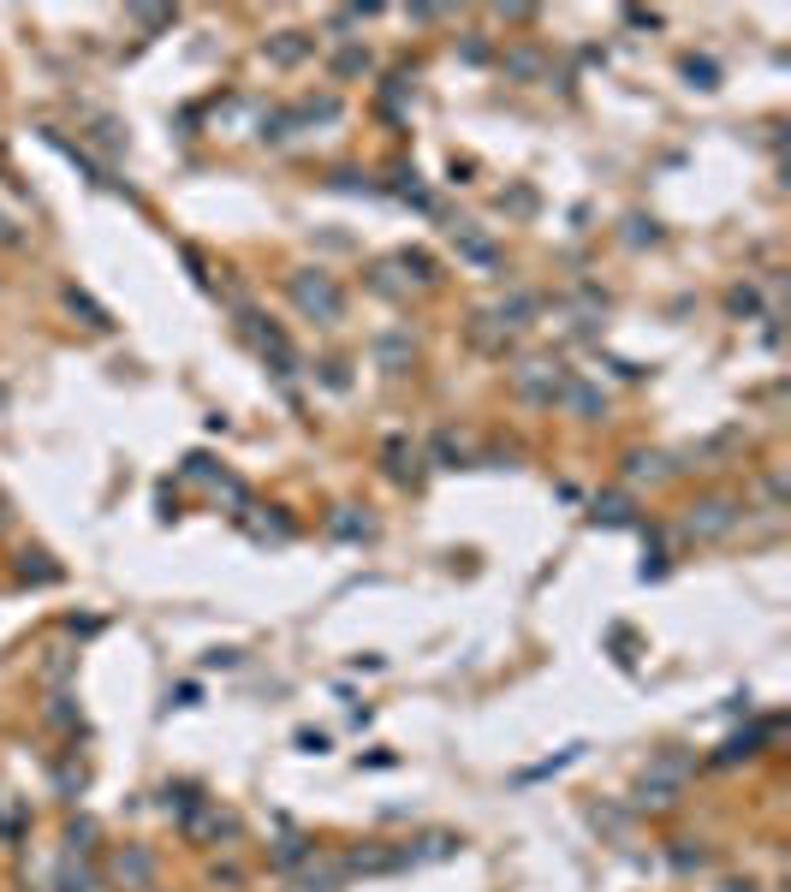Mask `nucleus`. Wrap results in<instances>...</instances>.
I'll return each mask as SVG.
<instances>
[{
  "label": "nucleus",
  "mask_w": 791,
  "mask_h": 892,
  "mask_svg": "<svg viewBox=\"0 0 791 892\" xmlns=\"http://www.w3.org/2000/svg\"><path fill=\"white\" fill-rule=\"evenodd\" d=\"M292 304L316 322H339V310H345V298L328 274H292Z\"/></svg>",
  "instance_id": "obj_1"
},
{
  "label": "nucleus",
  "mask_w": 791,
  "mask_h": 892,
  "mask_svg": "<svg viewBox=\"0 0 791 892\" xmlns=\"http://www.w3.org/2000/svg\"><path fill=\"white\" fill-rule=\"evenodd\" d=\"M738 524V506L732 500H702V506H690V518H684V530L696 536V542H714V536H726Z\"/></svg>",
  "instance_id": "obj_2"
},
{
  "label": "nucleus",
  "mask_w": 791,
  "mask_h": 892,
  "mask_svg": "<svg viewBox=\"0 0 791 892\" xmlns=\"http://www.w3.org/2000/svg\"><path fill=\"white\" fill-rule=\"evenodd\" d=\"M512 381H518V393H524V399H542V405H548V399H560V387H565L560 363H524Z\"/></svg>",
  "instance_id": "obj_3"
},
{
  "label": "nucleus",
  "mask_w": 791,
  "mask_h": 892,
  "mask_svg": "<svg viewBox=\"0 0 791 892\" xmlns=\"http://www.w3.org/2000/svg\"><path fill=\"white\" fill-rule=\"evenodd\" d=\"M452 238H458V256H470L476 268H494V244H488L482 232H470V226H452Z\"/></svg>",
  "instance_id": "obj_4"
},
{
  "label": "nucleus",
  "mask_w": 791,
  "mask_h": 892,
  "mask_svg": "<svg viewBox=\"0 0 791 892\" xmlns=\"http://www.w3.org/2000/svg\"><path fill=\"white\" fill-rule=\"evenodd\" d=\"M310 54V36H298V30H286L280 42H268V60H280V66H292V60H304Z\"/></svg>",
  "instance_id": "obj_5"
},
{
  "label": "nucleus",
  "mask_w": 791,
  "mask_h": 892,
  "mask_svg": "<svg viewBox=\"0 0 791 892\" xmlns=\"http://www.w3.org/2000/svg\"><path fill=\"white\" fill-rule=\"evenodd\" d=\"M113 875L131 881V887H143V881H149V857H143V851H119V857H113Z\"/></svg>",
  "instance_id": "obj_6"
},
{
  "label": "nucleus",
  "mask_w": 791,
  "mask_h": 892,
  "mask_svg": "<svg viewBox=\"0 0 791 892\" xmlns=\"http://www.w3.org/2000/svg\"><path fill=\"white\" fill-rule=\"evenodd\" d=\"M625 476H631V482H643V476H649V482H661V476H667V458H655V452H637V458L625 464Z\"/></svg>",
  "instance_id": "obj_7"
},
{
  "label": "nucleus",
  "mask_w": 791,
  "mask_h": 892,
  "mask_svg": "<svg viewBox=\"0 0 791 892\" xmlns=\"http://www.w3.org/2000/svg\"><path fill=\"white\" fill-rule=\"evenodd\" d=\"M381 363L387 369H405L411 363V339H381Z\"/></svg>",
  "instance_id": "obj_8"
},
{
  "label": "nucleus",
  "mask_w": 791,
  "mask_h": 892,
  "mask_svg": "<svg viewBox=\"0 0 791 892\" xmlns=\"http://www.w3.org/2000/svg\"><path fill=\"white\" fill-rule=\"evenodd\" d=\"M625 518H631V506H625L619 494H613V500H595V524H625Z\"/></svg>",
  "instance_id": "obj_9"
},
{
  "label": "nucleus",
  "mask_w": 791,
  "mask_h": 892,
  "mask_svg": "<svg viewBox=\"0 0 791 892\" xmlns=\"http://www.w3.org/2000/svg\"><path fill=\"white\" fill-rule=\"evenodd\" d=\"M351 72H369V54H357V48L339 54V78H351Z\"/></svg>",
  "instance_id": "obj_10"
},
{
  "label": "nucleus",
  "mask_w": 791,
  "mask_h": 892,
  "mask_svg": "<svg viewBox=\"0 0 791 892\" xmlns=\"http://www.w3.org/2000/svg\"><path fill=\"white\" fill-rule=\"evenodd\" d=\"M684 72H690V84H702V90H714V66H708V60H690Z\"/></svg>",
  "instance_id": "obj_11"
},
{
  "label": "nucleus",
  "mask_w": 791,
  "mask_h": 892,
  "mask_svg": "<svg viewBox=\"0 0 791 892\" xmlns=\"http://www.w3.org/2000/svg\"><path fill=\"white\" fill-rule=\"evenodd\" d=\"M0 238H6V221H0Z\"/></svg>",
  "instance_id": "obj_12"
}]
</instances>
